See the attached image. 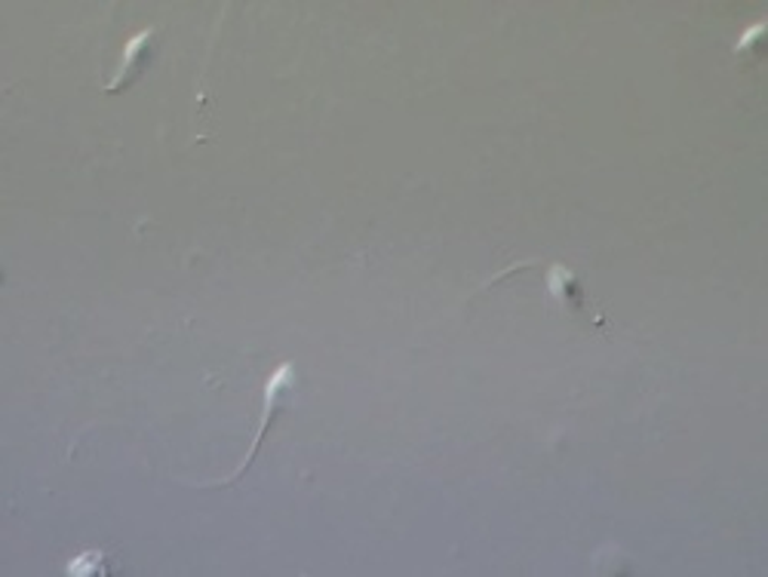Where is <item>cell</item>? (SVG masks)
Instances as JSON below:
<instances>
[{
	"instance_id": "cell-1",
	"label": "cell",
	"mask_w": 768,
	"mask_h": 577,
	"mask_svg": "<svg viewBox=\"0 0 768 577\" xmlns=\"http://www.w3.org/2000/svg\"><path fill=\"white\" fill-rule=\"evenodd\" d=\"M292 378H296V369L289 366V363H283L280 369L274 371L271 378H268V387H265V414H261V424H258V433L256 440H253V448L246 452V458L241 461V467L234 470L231 476H225L222 482H212V486H231L234 479H241L243 474H246V467L253 464V458L258 455V448H261V443H265V433H268V424H271V418L277 414V409H280V400L287 397L289 385H292Z\"/></svg>"
},
{
	"instance_id": "cell-2",
	"label": "cell",
	"mask_w": 768,
	"mask_h": 577,
	"mask_svg": "<svg viewBox=\"0 0 768 577\" xmlns=\"http://www.w3.org/2000/svg\"><path fill=\"white\" fill-rule=\"evenodd\" d=\"M152 41H154V31H142V34H136V37L126 44V49H123V59H121V71H118V77H114V80L105 87L108 92H118V89L130 87V84L142 75V68H145V62H148Z\"/></svg>"
}]
</instances>
